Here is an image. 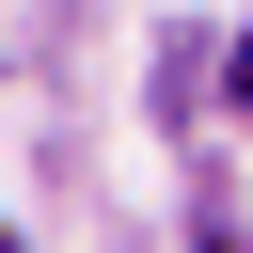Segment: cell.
<instances>
[{"mask_svg":"<svg viewBox=\"0 0 253 253\" xmlns=\"http://www.w3.org/2000/svg\"><path fill=\"white\" fill-rule=\"evenodd\" d=\"M237 111H253V32H237Z\"/></svg>","mask_w":253,"mask_h":253,"instance_id":"cell-1","label":"cell"}]
</instances>
